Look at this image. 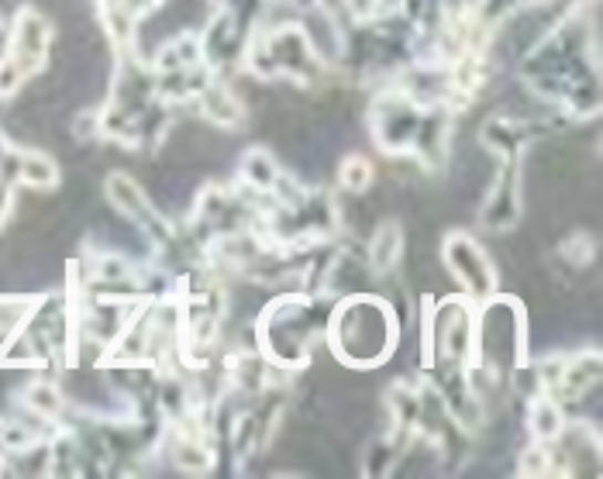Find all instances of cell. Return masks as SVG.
<instances>
[]
</instances>
